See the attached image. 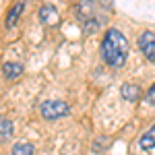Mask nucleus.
<instances>
[{
	"label": "nucleus",
	"instance_id": "nucleus-1",
	"mask_svg": "<svg viewBox=\"0 0 155 155\" xmlns=\"http://www.w3.org/2000/svg\"><path fill=\"white\" fill-rule=\"evenodd\" d=\"M101 56L107 66L120 68L128 58V41L118 29H107L101 41Z\"/></svg>",
	"mask_w": 155,
	"mask_h": 155
},
{
	"label": "nucleus",
	"instance_id": "nucleus-2",
	"mask_svg": "<svg viewBox=\"0 0 155 155\" xmlns=\"http://www.w3.org/2000/svg\"><path fill=\"white\" fill-rule=\"evenodd\" d=\"M68 114V106L66 101H60V99H50L41 104V116L48 120H58L62 116Z\"/></svg>",
	"mask_w": 155,
	"mask_h": 155
},
{
	"label": "nucleus",
	"instance_id": "nucleus-3",
	"mask_svg": "<svg viewBox=\"0 0 155 155\" xmlns=\"http://www.w3.org/2000/svg\"><path fill=\"white\" fill-rule=\"evenodd\" d=\"M139 48H141L145 58L155 62V33H151V31L141 33V37H139Z\"/></svg>",
	"mask_w": 155,
	"mask_h": 155
},
{
	"label": "nucleus",
	"instance_id": "nucleus-4",
	"mask_svg": "<svg viewBox=\"0 0 155 155\" xmlns=\"http://www.w3.org/2000/svg\"><path fill=\"white\" fill-rule=\"evenodd\" d=\"M122 97H124L126 101H137V99L141 97V89H139V85L124 83V85H122Z\"/></svg>",
	"mask_w": 155,
	"mask_h": 155
},
{
	"label": "nucleus",
	"instance_id": "nucleus-5",
	"mask_svg": "<svg viewBox=\"0 0 155 155\" xmlns=\"http://www.w3.org/2000/svg\"><path fill=\"white\" fill-rule=\"evenodd\" d=\"M139 145H141L143 151H151V149H153V147H155V126H151V128L141 137Z\"/></svg>",
	"mask_w": 155,
	"mask_h": 155
},
{
	"label": "nucleus",
	"instance_id": "nucleus-6",
	"mask_svg": "<svg viewBox=\"0 0 155 155\" xmlns=\"http://www.w3.org/2000/svg\"><path fill=\"white\" fill-rule=\"evenodd\" d=\"M21 72H23V66L17 64V62H6L2 66V74L6 79H17V77H21Z\"/></svg>",
	"mask_w": 155,
	"mask_h": 155
},
{
	"label": "nucleus",
	"instance_id": "nucleus-7",
	"mask_svg": "<svg viewBox=\"0 0 155 155\" xmlns=\"http://www.w3.org/2000/svg\"><path fill=\"white\" fill-rule=\"evenodd\" d=\"M56 17H58V12H56L54 6H50V4L41 6V11H39V19H41L44 23H54V21H56Z\"/></svg>",
	"mask_w": 155,
	"mask_h": 155
},
{
	"label": "nucleus",
	"instance_id": "nucleus-8",
	"mask_svg": "<svg viewBox=\"0 0 155 155\" xmlns=\"http://www.w3.org/2000/svg\"><path fill=\"white\" fill-rule=\"evenodd\" d=\"M23 2H19V4H15V6H11V11H8V15H6V27L11 29L12 25H15V21L19 19V15L23 12Z\"/></svg>",
	"mask_w": 155,
	"mask_h": 155
},
{
	"label": "nucleus",
	"instance_id": "nucleus-9",
	"mask_svg": "<svg viewBox=\"0 0 155 155\" xmlns=\"http://www.w3.org/2000/svg\"><path fill=\"white\" fill-rule=\"evenodd\" d=\"M11 134H12V122L8 118H0V143L11 139Z\"/></svg>",
	"mask_w": 155,
	"mask_h": 155
},
{
	"label": "nucleus",
	"instance_id": "nucleus-10",
	"mask_svg": "<svg viewBox=\"0 0 155 155\" xmlns=\"http://www.w3.org/2000/svg\"><path fill=\"white\" fill-rule=\"evenodd\" d=\"M33 145L31 143H17L12 147V153L11 155H33Z\"/></svg>",
	"mask_w": 155,
	"mask_h": 155
},
{
	"label": "nucleus",
	"instance_id": "nucleus-11",
	"mask_svg": "<svg viewBox=\"0 0 155 155\" xmlns=\"http://www.w3.org/2000/svg\"><path fill=\"white\" fill-rule=\"evenodd\" d=\"M107 145H110V139H101V141H95V143H93V151H95V153H99V151H104V149H106Z\"/></svg>",
	"mask_w": 155,
	"mask_h": 155
},
{
	"label": "nucleus",
	"instance_id": "nucleus-12",
	"mask_svg": "<svg viewBox=\"0 0 155 155\" xmlns=\"http://www.w3.org/2000/svg\"><path fill=\"white\" fill-rule=\"evenodd\" d=\"M147 101H149L151 106H155V83H153V87L149 89V93H147Z\"/></svg>",
	"mask_w": 155,
	"mask_h": 155
}]
</instances>
